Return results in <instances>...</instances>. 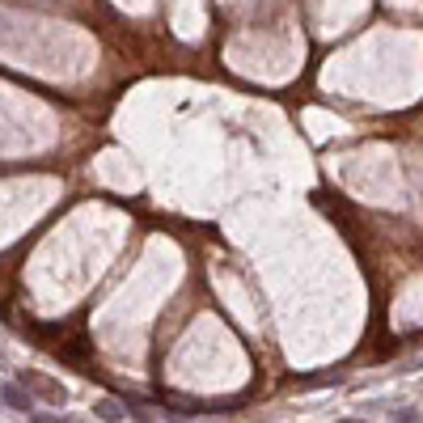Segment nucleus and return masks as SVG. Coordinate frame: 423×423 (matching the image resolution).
<instances>
[{
    "instance_id": "nucleus-2",
    "label": "nucleus",
    "mask_w": 423,
    "mask_h": 423,
    "mask_svg": "<svg viewBox=\"0 0 423 423\" xmlns=\"http://www.w3.org/2000/svg\"><path fill=\"white\" fill-rule=\"evenodd\" d=\"M93 415H97L102 423H123L127 419V407H119V403H97Z\"/></svg>"
},
{
    "instance_id": "nucleus-1",
    "label": "nucleus",
    "mask_w": 423,
    "mask_h": 423,
    "mask_svg": "<svg viewBox=\"0 0 423 423\" xmlns=\"http://www.w3.org/2000/svg\"><path fill=\"white\" fill-rule=\"evenodd\" d=\"M0 403H4V407H13V411H25V415H34V398H30V390H21V386H13V381L0 390Z\"/></svg>"
},
{
    "instance_id": "nucleus-3",
    "label": "nucleus",
    "mask_w": 423,
    "mask_h": 423,
    "mask_svg": "<svg viewBox=\"0 0 423 423\" xmlns=\"http://www.w3.org/2000/svg\"><path fill=\"white\" fill-rule=\"evenodd\" d=\"M394 423H423V415L415 407H398V411H394Z\"/></svg>"
},
{
    "instance_id": "nucleus-5",
    "label": "nucleus",
    "mask_w": 423,
    "mask_h": 423,
    "mask_svg": "<svg viewBox=\"0 0 423 423\" xmlns=\"http://www.w3.org/2000/svg\"><path fill=\"white\" fill-rule=\"evenodd\" d=\"M339 423H369V419H339Z\"/></svg>"
},
{
    "instance_id": "nucleus-4",
    "label": "nucleus",
    "mask_w": 423,
    "mask_h": 423,
    "mask_svg": "<svg viewBox=\"0 0 423 423\" xmlns=\"http://www.w3.org/2000/svg\"><path fill=\"white\" fill-rule=\"evenodd\" d=\"M30 419H34V423H72L68 415H55V411H34Z\"/></svg>"
}]
</instances>
